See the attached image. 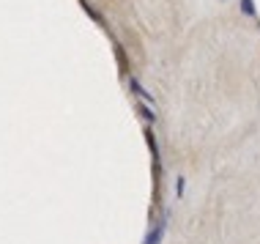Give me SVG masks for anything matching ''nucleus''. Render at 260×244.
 <instances>
[{"instance_id":"nucleus-1","label":"nucleus","mask_w":260,"mask_h":244,"mask_svg":"<svg viewBox=\"0 0 260 244\" xmlns=\"http://www.w3.org/2000/svg\"><path fill=\"white\" fill-rule=\"evenodd\" d=\"M162 233H164V222H159L156 228L151 230V236H148V244H159V239H162Z\"/></svg>"}]
</instances>
